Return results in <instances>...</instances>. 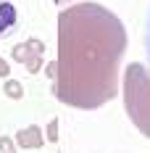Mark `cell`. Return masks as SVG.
<instances>
[{
	"instance_id": "1",
	"label": "cell",
	"mask_w": 150,
	"mask_h": 153,
	"mask_svg": "<svg viewBox=\"0 0 150 153\" xmlns=\"http://www.w3.org/2000/svg\"><path fill=\"white\" fill-rule=\"evenodd\" d=\"M18 29V11H16L13 3L8 0H0V40L11 37Z\"/></svg>"
},
{
	"instance_id": "2",
	"label": "cell",
	"mask_w": 150,
	"mask_h": 153,
	"mask_svg": "<svg viewBox=\"0 0 150 153\" xmlns=\"http://www.w3.org/2000/svg\"><path fill=\"white\" fill-rule=\"evenodd\" d=\"M16 143L21 145V148H40L45 137H42V132H40V127H27V129H21L18 135H16Z\"/></svg>"
},
{
	"instance_id": "3",
	"label": "cell",
	"mask_w": 150,
	"mask_h": 153,
	"mask_svg": "<svg viewBox=\"0 0 150 153\" xmlns=\"http://www.w3.org/2000/svg\"><path fill=\"white\" fill-rule=\"evenodd\" d=\"M5 95L13 98V100H18V98H24V87H21L18 82H13V79H8V82H5Z\"/></svg>"
},
{
	"instance_id": "4",
	"label": "cell",
	"mask_w": 150,
	"mask_h": 153,
	"mask_svg": "<svg viewBox=\"0 0 150 153\" xmlns=\"http://www.w3.org/2000/svg\"><path fill=\"white\" fill-rule=\"evenodd\" d=\"M24 63H27V69H29L32 74H37V71H40V53H34V56L29 53V56H27V61H24Z\"/></svg>"
},
{
	"instance_id": "5",
	"label": "cell",
	"mask_w": 150,
	"mask_h": 153,
	"mask_svg": "<svg viewBox=\"0 0 150 153\" xmlns=\"http://www.w3.org/2000/svg\"><path fill=\"white\" fill-rule=\"evenodd\" d=\"M27 56H29V48H27V45H16L13 48V58H16V61L24 63V61H27Z\"/></svg>"
},
{
	"instance_id": "6",
	"label": "cell",
	"mask_w": 150,
	"mask_h": 153,
	"mask_svg": "<svg viewBox=\"0 0 150 153\" xmlns=\"http://www.w3.org/2000/svg\"><path fill=\"white\" fill-rule=\"evenodd\" d=\"M145 53H148V63H150V13H148V27H145Z\"/></svg>"
},
{
	"instance_id": "7",
	"label": "cell",
	"mask_w": 150,
	"mask_h": 153,
	"mask_svg": "<svg viewBox=\"0 0 150 153\" xmlns=\"http://www.w3.org/2000/svg\"><path fill=\"white\" fill-rule=\"evenodd\" d=\"M55 127H58V122L53 119V122H50V127H47V140H50V143H55V140H58V132H55Z\"/></svg>"
},
{
	"instance_id": "8",
	"label": "cell",
	"mask_w": 150,
	"mask_h": 153,
	"mask_svg": "<svg viewBox=\"0 0 150 153\" xmlns=\"http://www.w3.org/2000/svg\"><path fill=\"white\" fill-rule=\"evenodd\" d=\"M27 48H29V53H42V42L40 40H29Z\"/></svg>"
},
{
	"instance_id": "9",
	"label": "cell",
	"mask_w": 150,
	"mask_h": 153,
	"mask_svg": "<svg viewBox=\"0 0 150 153\" xmlns=\"http://www.w3.org/2000/svg\"><path fill=\"white\" fill-rule=\"evenodd\" d=\"M0 151H13V140L11 137H0Z\"/></svg>"
},
{
	"instance_id": "10",
	"label": "cell",
	"mask_w": 150,
	"mask_h": 153,
	"mask_svg": "<svg viewBox=\"0 0 150 153\" xmlns=\"http://www.w3.org/2000/svg\"><path fill=\"white\" fill-rule=\"evenodd\" d=\"M8 71H11L8 61H5V58H0V76H8Z\"/></svg>"
}]
</instances>
